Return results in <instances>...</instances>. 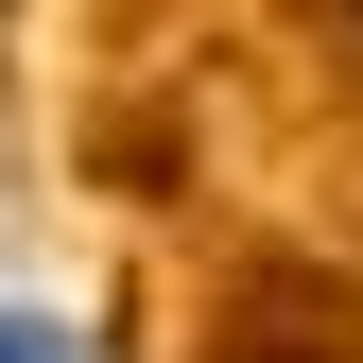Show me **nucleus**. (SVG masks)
I'll use <instances>...</instances> for the list:
<instances>
[{
  "mask_svg": "<svg viewBox=\"0 0 363 363\" xmlns=\"http://www.w3.org/2000/svg\"><path fill=\"white\" fill-rule=\"evenodd\" d=\"M0 363H69V329L52 311H0Z\"/></svg>",
  "mask_w": 363,
  "mask_h": 363,
  "instance_id": "f257e3e1",
  "label": "nucleus"
}]
</instances>
